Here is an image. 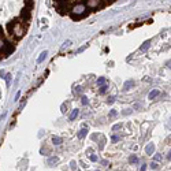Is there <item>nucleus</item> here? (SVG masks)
<instances>
[{
    "instance_id": "obj_1",
    "label": "nucleus",
    "mask_w": 171,
    "mask_h": 171,
    "mask_svg": "<svg viewBox=\"0 0 171 171\" xmlns=\"http://www.w3.org/2000/svg\"><path fill=\"white\" fill-rule=\"evenodd\" d=\"M36 0H0V60L15 52L33 19Z\"/></svg>"
},
{
    "instance_id": "obj_2",
    "label": "nucleus",
    "mask_w": 171,
    "mask_h": 171,
    "mask_svg": "<svg viewBox=\"0 0 171 171\" xmlns=\"http://www.w3.org/2000/svg\"><path fill=\"white\" fill-rule=\"evenodd\" d=\"M115 1L116 0H54V7L57 14L73 21H81Z\"/></svg>"
},
{
    "instance_id": "obj_3",
    "label": "nucleus",
    "mask_w": 171,
    "mask_h": 171,
    "mask_svg": "<svg viewBox=\"0 0 171 171\" xmlns=\"http://www.w3.org/2000/svg\"><path fill=\"white\" fill-rule=\"evenodd\" d=\"M153 149H155V147H153L152 144L147 147V152H148V153H152V152H153Z\"/></svg>"
},
{
    "instance_id": "obj_4",
    "label": "nucleus",
    "mask_w": 171,
    "mask_h": 171,
    "mask_svg": "<svg viewBox=\"0 0 171 171\" xmlns=\"http://www.w3.org/2000/svg\"><path fill=\"white\" fill-rule=\"evenodd\" d=\"M158 94H159V92H158V91H153V92H151V94H149V97L153 99V97H156Z\"/></svg>"
},
{
    "instance_id": "obj_5",
    "label": "nucleus",
    "mask_w": 171,
    "mask_h": 171,
    "mask_svg": "<svg viewBox=\"0 0 171 171\" xmlns=\"http://www.w3.org/2000/svg\"><path fill=\"white\" fill-rule=\"evenodd\" d=\"M166 64H167V67H170V69H171V60H168Z\"/></svg>"
},
{
    "instance_id": "obj_6",
    "label": "nucleus",
    "mask_w": 171,
    "mask_h": 171,
    "mask_svg": "<svg viewBox=\"0 0 171 171\" xmlns=\"http://www.w3.org/2000/svg\"><path fill=\"white\" fill-rule=\"evenodd\" d=\"M167 159H168V160H171V152H170V155L167 156Z\"/></svg>"
}]
</instances>
